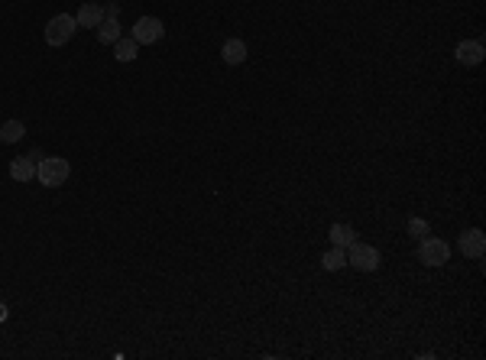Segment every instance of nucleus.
<instances>
[{"label": "nucleus", "instance_id": "f257e3e1", "mask_svg": "<svg viewBox=\"0 0 486 360\" xmlns=\"http://www.w3.org/2000/svg\"><path fill=\"white\" fill-rule=\"evenodd\" d=\"M68 175H72V162L62 159V156H42L36 162V179L46 185V189H58L65 185Z\"/></svg>", "mask_w": 486, "mask_h": 360}, {"label": "nucleus", "instance_id": "f03ea898", "mask_svg": "<svg viewBox=\"0 0 486 360\" xmlns=\"http://www.w3.org/2000/svg\"><path fill=\"white\" fill-rule=\"evenodd\" d=\"M75 29H78V19L72 17V13H56V17L46 23V42L52 49L65 46L68 39L75 36Z\"/></svg>", "mask_w": 486, "mask_h": 360}, {"label": "nucleus", "instance_id": "7ed1b4c3", "mask_svg": "<svg viewBox=\"0 0 486 360\" xmlns=\"http://www.w3.org/2000/svg\"><path fill=\"white\" fill-rule=\"evenodd\" d=\"M347 266H354V269H360V273H373L376 266H379V250L370 246V244L354 240V244L347 246Z\"/></svg>", "mask_w": 486, "mask_h": 360}, {"label": "nucleus", "instance_id": "20e7f679", "mask_svg": "<svg viewBox=\"0 0 486 360\" xmlns=\"http://www.w3.org/2000/svg\"><path fill=\"white\" fill-rule=\"evenodd\" d=\"M418 260L425 266H444L450 260V246L441 237H421L418 244Z\"/></svg>", "mask_w": 486, "mask_h": 360}, {"label": "nucleus", "instance_id": "39448f33", "mask_svg": "<svg viewBox=\"0 0 486 360\" xmlns=\"http://www.w3.org/2000/svg\"><path fill=\"white\" fill-rule=\"evenodd\" d=\"M162 36H166V26H162L159 17H140L133 23V39L140 46H156Z\"/></svg>", "mask_w": 486, "mask_h": 360}, {"label": "nucleus", "instance_id": "423d86ee", "mask_svg": "<svg viewBox=\"0 0 486 360\" xmlns=\"http://www.w3.org/2000/svg\"><path fill=\"white\" fill-rule=\"evenodd\" d=\"M460 250H464V256L467 260H483L486 253V234L480 228H470L460 234Z\"/></svg>", "mask_w": 486, "mask_h": 360}, {"label": "nucleus", "instance_id": "0eeeda50", "mask_svg": "<svg viewBox=\"0 0 486 360\" xmlns=\"http://www.w3.org/2000/svg\"><path fill=\"white\" fill-rule=\"evenodd\" d=\"M454 56H457L460 65H480L486 56V49L480 39H464V42H457V52H454Z\"/></svg>", "mask_w": 486, "mask_h": 360}, {"label": "nucleus", "instance_id": "6e6552de", "mask_svg": "<svg viewBox=\"0 0 486 360\" xmlns=\"http://www.w3.org/2000/svg\"><path fill=\"white\" fill-rule=\"evenodd\" d=\"M78 29L81 26H88V29H97L104 23V19H107V13H104V7L101 3H81V7H78Z\"/></svg>", "mask_w": 486, "mask_h": 360}, {"label": "nucleus", "instance_id": "1a4fd4ad", "mask_svg": "<svg viewBox=\"0 0 486 360\" xmlns=\"http://www.w3.org/2000/svg\"><path fill=\"white\" fill-rule=\"evenodd\" d=\"M10 179H13V182H33V179H36V159H29V156H17V159L10 162Z\"/></svg>", "mask_w": 486, "mask_h": 360}, {"label": "nucleus", "instance_id": "9d476101", "mask_svg": "<svg viewBox=\"0 0 486 360\" xmlns=\"http://www.w3.org/2000/svg\"><path fill=\"white\" fill-rule=\"evenodd\" d=\"M221 58H224L227 65H243L246 62V42L243 39H227L224 46H221Z\"/></svg>", "mask_w": 486, "mask_h": 360}, {"label": "nucleus", "instance_id": "9b49d317", "mask_svg": "<svg viewBox=\"0 0 486 360\" xmlns=\"http://www.w3.org/2000/svg\"><path fill=\"white\" fill-rule=\"evenodd\" d=\"M113 56H117V62H133V58L140 56V42H136V39H117V42H113Z\"/></svg>", "mask_w": 486, "mask_h": 360}, {"label": "nucleus", "instance_id": "f8f14e48", "mask_svg": "<svg viewBox=\"0 0 486 360\" xmlns=\"http://www.w3.org/2000/svg\"><path fill=\"white\" fill-rule=\"evenodd\" d=\"M321 266H324L327 273H337V269H344V266H347V250H344V246H331V250L321 256Z\"/></svg>", "mask_w": 486, "mask_h": 360}, {"label": "nucleus", "instance_id": "ddd939ff", "mask_svg": "<svg viewBox=\"0 0 486 360\" xmlns=\"http://www.w3.org/2000/svg\"><path fill=\"white\" fill-rule=\"evenodd\" d=\"M23 136H26V127H23V120L0 123V143H19Z\"/></svg>", "mask_w": 486, "mask_h": 360}, {"label": "nucleus", "instance_id": "4468645a", "mask_svg": "<svg viewBox=\"0 0 486 360\" xmlns=\"http://www.w3.org/2000/svg\"><path fill=\"white\" fill-rule=\"evenodd\" d=\"M97 39H101L104 46H113V42L120 39V23H117L113 17H107L101 26H97Z\"/></svg>", "mask_w": 486, "mask_h": 360}, {"label": "nucleus", "instance_id": "2eb2a0df", "mask_svg": "<svg viewBox=\"0 0 486 360\" xmlns=\"http://www.w3.org/2000/svg\"><path fill=\"white\" fill-rule=\"evenodd\" d=\"M356 240V230L350 228V224H334V228H331V244L334 246H350Z\"/></svg>", "mask_w": 486, "mask_h": 360}, {"label": "nucleus", "instance_id": "dca6fc26", "mask_svg": "<svg viewBox=\"0 0 486 360\" xmlns=\"http://www.w3.org/2000/svg\"><path fill=\"white\" fill-rule=\"evenodd\" d=\"M409 234L415 240H421V237H428V221H421V218H411L409 221Z\"/></svg>", "mask_w": 486, "mask_h": 360}, {"label": "nucleus", "instance_id": "f3484780", "mask_svg": "<svg viewBox=\"0 0 486 360\" xmlns=\"http://www.w3.org/2000/svg\"><path fill=\"white\" fill-rule=\"evenodd\" d=\"M104 13H107V17H113V19H117V13H120V7H117V3H111V7H104Z\"/></svg>", "mask_w": 486, "mask_h": 360}, {"label": "nucleus", "instance_id": "a211bd4d", "mask_svg": "<svg viewBox=\"0 0 486 360\" xmlns=\"http://www.w3.org/2000/svg\"><path fill=\"white\" fill-rule=\"evenodd\" d=\"M7 315H10V312H7V305H3V302H0V324H3V322H7Z\"/></svg>", "mask_w": 486, "mask_h": 360}]
</instances>
